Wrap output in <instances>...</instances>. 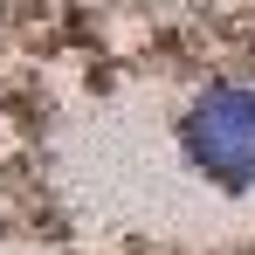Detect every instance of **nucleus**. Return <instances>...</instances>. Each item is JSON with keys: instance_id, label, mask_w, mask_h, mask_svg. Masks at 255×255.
<instances>
[{"instance_id": "obj_1", "label": "nucleus", "mask_w": 255, "mask_h": 255, "mask_svg": "<svg viewBox=\"0 0 255 255\" xmlns=\"http://www.w3.org/2000/svg\"><path fill=\"white\" fill-rule=\"evenodd\" d=\"M186 152L221 186H255V90L221 83L186 111Z\"/></svg>"}]
</instances>
